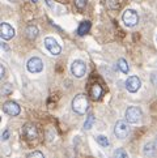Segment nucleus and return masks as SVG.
Segmentation results:
<instances>
[{
  "mask_svg": "<svg viewBox=\"0 0 157 158\" xmlns=\"http://www.w3.org/2000/svg\"><path fill=\"white\" fill-rule=\"evenodd\" d=\"M28 71L30 73H39L43 69V61L39 59V58H32L28 60Z\"/></svg>",
  "mask_w": 157,
  "mask_h": 158,
  "instance_id": "8",
  "label": "nucleus"
},
{
  "mask_svg": "<svg viewBox=\"0 0 157 158\" xmlns=\"http://www.w3.org/2000/svg\"><path fill=\"white\" fill-rule=\"evenodd\" d=\"M140 86H142V81H140V78L138 76H131L127 78L126 81V88L130 93H135L138 92V90L140 89Z\"/></svg>",
  "mask_w": 157,
  "mask_h": 158,
  "instance_id": "9",
  "label": "nucleus"
},
{
  "mask_svg": "<svg viewBox=\"0 0 157 158\" xmlns=\"http://www.w3.org/2000/svg\"><path fill=\"white\" fill-rule=\"evenodd\" d=\"M3 111L9 116H17L20 114L21 109L17 103L13 102V101H8V102H5L3 105Z\"/></svg>",
  "mask_w": 157,
  "mask_h": 158,
  "instance_id": "7",
  "label": "nucleus"
},
{
  "mask_svg": "<svg viewBox=\"0 0 157 158\" xmlns=\"http://www.w3.org/2000/svg\"><path fill=\"white\" fill-rule=\"evenodd\" d=\"M155 144H156V146H157V137H156V141H155Z\"/></svg>",
  "mask_w": 157,
  "mask_h": 158,
  "instance_id": "26",
  "label": "nucleus"
},
{
  "mask_svg": "<svg viewBox=\"0 0 157 158\" xmlns=\"http://www.w3.org/2000/svg\"><path fill=\"white\" fill-rule=\"evenodd\" d=\"M156 148H157L156 144H152V143L145 144V146H144V154H145V156H148V157L153 156V154H155V149H156Z\"/></svg>",
  "mask_w": 157,
  "mask_h": 158,
  "instance_id": "15",
  "label": "nucleus"
},
{
  "mask_svg": "<svg viewBox=\"0 0 157 158\" xmlns=\"http://www.w3.org/2000/svg\"><path fill=\"white\" fill-rule=\"evenodd\" d=\"M21 135L24 136V139H26L28 141H33L38 137V129L36 127V124L33 123H26L21 129Z\"/></svg>",
  "mask_w": 157,
  "mask_h": 158,
  "instance_id": "2",
  "label": "nucleus"
},
{
  "mask_svg": "<svg viewBox=\"0 0 157 158\" xmlns=\"http://www.w3.org/2000/svg\"><path fill=\"white\" fill-rule=\"evenodd\" d=\"M113 158H128V156L123 149H117L113 154Z\"/></svg>",
  "mask_w": 157,
  "mask_h": 158,
  "instance_id": "19",
  "label": "nucleus"
},
{
  "mask_svg": "<svg viewBox=\"0 0 157 158\" xmlns=\"http://www.w3.org/2000/svg\"><path fill=\"white\" fill-rule=\"evenodd\" d=\"M123 22H125L127 26H130V27L138 25V22H139L138 13L135 12V10H132V9L125 10V13H123Z\"/></svg>",
  "mask_w": 157,
  "mask_h": 158,
  "instance_id": "5",
  "label": "nucleus"
},
{
  "mask_svg": "<svg viewBox=\"0 0 157 158\" xmlns=\"http://www.w3.org/2000/svg\"><path fill=\"white\" fill-rule=\"evenodd\" d=\"M75 4H76V7H77V8L83 9V8L87 5V0H75Z\"/></svg>",
  "mask_w": 157,
  "mask_h": 158,
  "instance_id": "22",
  "label": "nucleus"
},
{
  "mask_svg": "<svg viewBox=\"0 0 157 158\" xmlns=\"http://www.w3.org/2000/svg\"><path fill=\"white\" fill-rule=\"evenodd\" d=\"M2 46H3V48H4V50H8V46H7L5 43H2Z\"/></svg>",
  "mask_w": 157,
  "mask_h": 158,
  "instance_id": "25",
  "label": "nucleus"
},
{
  "mask_svg": "<svg viewBox=\"0 0 157 158\" xmlns=\"http://www.w3.org/2000/svg\"><path fill=\"white\" fill-rule=\"evenodd\" d=\"M128 122L125 120H119L117 122L115 127H114V135L118 139H126L130 135V127H128Z\"/></svg>",
  "mask_w": 157,
  "mask_h": 158,
  "instance_id": "3",
  "label": "nucleus"
},
{
  "mask_svg": "<svg viewBox=\"0 0 157 158\" xmlns=\"http://www.w3.org/2000/svg\"><path fill=\"white\" fill-rule=\"evenodd\" d=\"M88 107H89V101L85 94H77L74 98V101H72V109H74L76 114L80 115L85 114L88 111Z\"/></svg>",
  "mask_w": 157,
  "mask_h": 158,
  "instance_id": "1",
  "label": "nucleus"
},
{
  "mask_svg": "<svg viewBox=\"0 0 157 158\" xmlns=\"http://www.w3.org/2000/svg\"><path fill=\"white\" fill-rule=\"evenodd\" d=\"M0 75H2V78L5 77V67H4V64H2V68H0Z\"/></svg>",
  "mask_w": 157,
  "mask_h": 158,
  "instance_id": "24",
  "label": "nucleus"
},
{
  "mask_svg": "<svg viewBox=\"0 0 157 158\" xmlns=\"http://www.w3.org/2000/svg\"><path fill=\"white\" fill-rule=\"evenodd\" d=\"M102 93H104V90H102V88H101L100 84H94V85L92 86V89H91V95H92L93 99H100L101 97H102Z\"/></svg>",
  "mask_w": 157,
  "mask_h": 158,
  "instance_id": "12",
  "label": "nucleus"
},
{
  "mask_svg": "<svg viewBox=\"0 0 157 158\" xmlns=\"http://www.w3.org/2000/svg\"><path fill=\"white\" fill-rule=\"evenodd\" d=\"M25 34L29 39H36L38 35V27L36 25H29L25 30Z\"/></svg>",
  "mask_w": 157,
  "mask_h": 158,
  "instance_id": "13",
  "label": "nucleus"
},
{
  "mask_svg": "<svg viewBox=\"0 0 157 158\" xmlns=\"http://www.w3.org/2000/svg\"><path fill=\"white\" fill-rule=\"evenodd\" d=\"M12 93V85L11 84H5V85L2 88V94L3 95H8Z\"/></svg>",
  "mask_w": 157,
  "mask_h": 158,
  "instance_id": "20",
  "label": "nucleus"
},
{
  "mask_svg": "<svg viewBox=\"0 0 157 158\" xmlns=\"http://www.w3.org/2000/svg\"><path fill=\"white\" fill-rule=\"evenodd\" d=\"M28 158H45V156L41 153V152H33L28 156Z\"/></svg>",
  "mask_w": 157,
  "mask_h": 158,
  "instance_id": "21",
  "label": "nucleus"
},
{
  "mask_svg": "<svg viewBox=\"0 0 157 158\" xmlns=\"http://www.w3.org/2000/svg\"><path fill=\"white\" fill-rule=\"evenodd\" d=\"M0 33H2V38L4 41H9L15 37V29L7 22H3L2 26H0Z\"/></svg>",
  "mask_w": 157,
  "mask_h": 158,
  "instance_id": "11",
  "label": "nucleus"
},
{
  "mask_svg": "<svg viewBox=\"0 0 157 158\" xmlns=\"http://www.w3.org/2000/svg\"><path fill=\"white\" fill-rule=\"evenodd\" d=\"M93 123H94V116L91 114L88 116V119L85 120V123H84V129H91L92 126H93Z\"/></svg>",
  "mask_w": 157,
  "mask_h": 158,
  "instance_id": "18",
  "label": "nucleus"
},
{
  "mask_svg": "<svg viewBox=\"0 0 157 158\" xmlns=\"http://www.w3.org/2000/svg\"><path fill=\"white\" fill-rule=\"evenodd\" d=\"M2 139H3V141H7V140L9 139V131H8V129H5V131H4Z\"/></svg>",
  "mask_w": 157,
  "mask_h": 158,
  "instance_id": "23",
  "label": "nucleus"
},
{
  "mask_svg": "<svg viewBox=\"0 0 157 158\" xmlns=\"http://www.w3.org/2000/svg\"><path fill=\"white\" fill-rule=\"evenodd\" d=\"M71 72H72V75H74L75 77H77V78L83 77L84 75H85V72H87L85 63L81 61V60H75L74 63H72V65H71Z\"/></svg>",
  "mask_w": 157,
  "mask_h": 158,
  "instance_id": "6",
  "label": "nucleus"
},
{
  "mask_svg": "<svg viewBox=\"0 0 157 158\" xmlns=\"http://www.w3.org/2000/svg\"><path fill=\"white\" fill-rule=\"evenodd\" d=\"M45 46H46V48H47L53 55H58V54H60V51H62L59 43L55 41L54 38H51V37H49V38L45 39Z\"/></svg>",
  "mask_w": 157,
  "mask_h": 158,
  "instance_id": "10",
  "label": "nucleus"
},
{
  "mask_svg": "<svg viewBox=\"0 0 157 158\" xmlns=\"http://www.w3.org/2000/svg\"><path fill=\"white\" fill-rule=\"evenodd\" d=\"M142 116H143V112L139 107L131 106V107H128L126 111V120L128 123H138L142 120Z\"/></svg>",
  "mask_w": 157,
  "mask_h": 158,
  "instance_id": "4",
  "label": "nucleus"
},
{
  "mask_svg": "<svg viewBox=\"0 0 157 158\" xmlns=\"http://www.w3.org/2000/svg\"><path fill=\"white\" fill-rule=\"evenodd\" d=\"M96 141L101 146H104V148L109 146V140H108V137H106V136H101V135H100V136L96 137Z\"/></svg>",
  "mask_w": 157,
  "mask_h": 158,
  "instance_id": "17",
  "label": "nucleus"
},
{
  "mask_svg": "<svg viewBox=\"0 0 157 158\" xmlns=\"http://www.w3.org/2000/svg\"><path fill=\"white\" fill-rule=\"evenodd\" d=\"M118 68H119V71L123 72V73H128V71H130L127 61L125 59H119V60H118Z\"/></svg>",
  "mask_w": 157,
  "mask_h": 158,
  "instance_id": "16",
  "label": "nucleus"
},
{
  "mask_svg": "<svg viewBox=\"0 0 157 158\" xmlns=\"http://www.w3.org/2000/svg\"><path fill=\"white\" fill-rule=\"evenodd\" d=\"M89 29H91V22L89 21H84L80 24V26H78L77 29V34L78 35H85L89 31Z\"/></svg>",
  "mask_w": 157,
  "mask_h": 158,
  "instance_id": "14",
  "label": "nucleus"
}]
</instances>
